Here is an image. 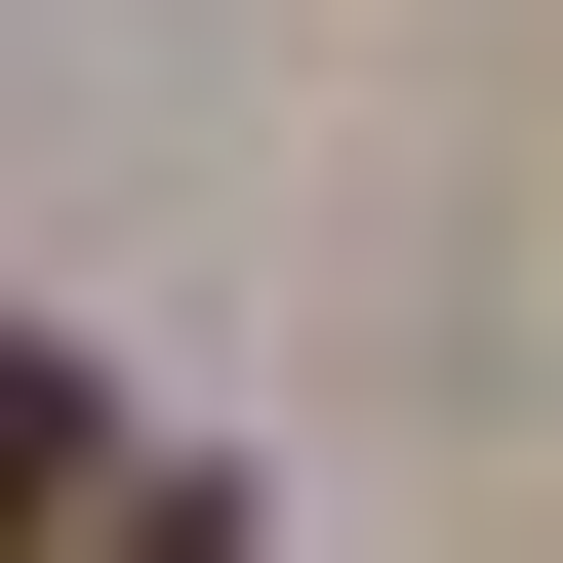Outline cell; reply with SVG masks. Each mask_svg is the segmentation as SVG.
<instances>
[{"label": "cell", "mask_w": 563, "mask_h": 563, "mask_svg": "<svg viewBox=\"0 0 563 563\" xmlns=\"http://www.w3.org/2000/svg\"><path fill=\"white\" fill-rule=\"evenodd\" d=\"M81 483H121V402H81V322H0V563L81 523Z\"/></svg>", "instance_id": "cell-1"}, {"label": "cell", "mask_w": 563, "mask_h": 563, "mask_svg": "<svg viewBox=\"0 0 563 563\" xmlns=\"http://www.w3.org/2000/svg\"><path fill=\"white\" fill-rule=\"evenodd\" d=\"M81 563H242V483H81Z\"/></svg>", "instance_id": "cell-2"}]
</instances>
